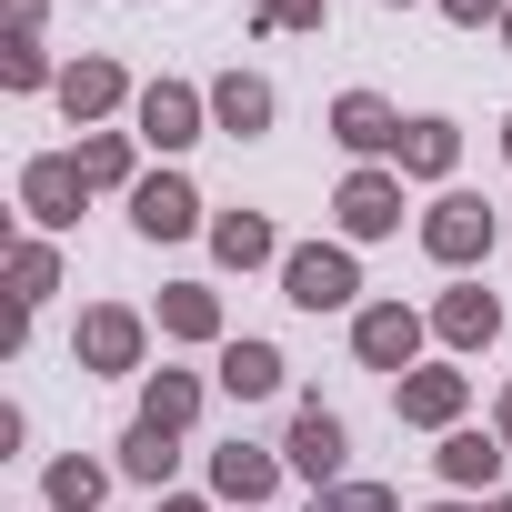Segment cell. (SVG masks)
I'll list each match as a JSON object with an SVG mask.
<instances>
[{"mask_svg": "<svg viewBox=\"0 0 512 512\" xmlns=\"http://www.w3.org/2000/svg\"><path fill=\"white\" fill-rule=\"evenodd\" d=\"M352 342H362V362H372V372H402V362H412V342H422V322H412L402 302H382V312H362V332H352Z\"/></svg>", "mask_w": 512, "mask_h": 512, "instance_id": "obj_2", "label": "cell"}, {"mask_svg": "<svg viewBox=\"0 0 512 512\" xmlns=\"http://www.w3.org/2000/svg\"><path fill=\"white\" fill-rule=\"evenodd\" d=\"M442 11H452V21H492V11H502V0H442Z\"/></svg>", "mask_w": 512, "mask_h": 512, "instance_id": "obj_28", "label": "cell"}, {"mask_svg": "<svg viewBox=\"0 0 512 512\" xmlns=\"http://www.w3.org/2000/svg\"><path fill=\"white\" fill-rule=\"evenodd\" d=\"M292 472H302V482H332V472H342V422H332L322 402L292 422Z\"/></svg>", "mask_w": 512, "mask_h": 512, "instance_id": "obj_5", "label": "cell"}, {"mask_svg": "<svg viewBox=\"0 0 512 512\" xmlns=\"http://www.w3.org/2000/svg\"><path fill=\"white\" fill-rule=\"evenodd\" d=\"M502 442H512V402H502Z\"/></svg>", "mask_w": 512, "mask_h": 512, "instance_id": "obj_29", "label": "cell"}, {"mask_svg": "<svg viewBox=\"0 0 512 512\" xmlns=\"http://www.w3.org/2000/svg\"><path fill=\"white\" fill-rule=\"evenodd\" d=\"M402 161L412 171H452V121H412L402 131Z\"/></svg>", "mask_w": 512, "mask_h": 512, "instance_id": "obj_19", "label": "cell"}, {"mask_svg": "<svg viewBox=\"0 0 512 512\" xmlns=\"http://www.w3.org/2000/svg\"><path fill=\"white\" fill-rule=\"evenodd\" d=\"M332 131H342V141H352V151H392V141H402V121H392V111H382V101H372V91H352V101H342V111H332Z\"/></svg>", "mask_w": 512, "mask_h": 512, "instance_id": "obj_9", "label": "cell"}, {"mask_svg": "<svg viewBox=\"0 0 512 512\" xmlns=\"http://www.w3.org/2000/svg\"><path fill=\"white\" fill-rule=\"evenodd\" d=\"M11 282H21V302H41V292H51V251H21Z\"/></svg>", "mask_w": 512, "mask_h": 512, "instance_id": "obj_24", "label": "cell"}, {"mask_svg": "<svg viewBox=\"0 0 512 512\" xmlns=\"http://www.w3.org/2000/svg\"><path fill=\"white\" fill-rule=\"evenodd\" d=\"M262 21H322V0H262Z\"/></svg>", "mask_w": 512, "mask_h": 512, "instance_id": "obj_27", "label": "cell"}, {"mask_svg": "<svg viewBox=\"0 0 512 512\" xmlns=\"http://www.w3.org/2000/svg\"><path fill=\"white\" fill-rule=\"evenodd\" d=\"M502 31H512V21H502Z\"/></svg>", "mask_w": 512, "mask_h": 512, "instance_id": "obj_32", "label": "cell"}, {"mask_svg": "<svg viewBox=\"0 0 512 512\" xmlns=\"http://www.w3.org/2000/svg\"><path fill=\"white\" fill-rule=\"evenodd\" d=\"M462 412V372H412L402 382V422H452Z\"/></svg>", "mask_w": 512, "mask_h": 512, "instance_id": "obj_12", "label": "cell"}, {"mask_svg": "<svg viewBox=\"0 0 512 512\" xmlns=\"http://www.w3.org/2000/svg\"><path fill=\"white\" fill-rule=\"evenodd\" d=\"M211 101H221V121H231V131H262V121H272V91H262V81H241V71H231Z\"/></svg>", "mask_w": 512, "mask_h": 512, "instance_id": "obj_17", "label": "cell"}, {"mask_svg": "<svg viewBox=\"0 0 512 512\" xmlns=\"http://www.w3.org/2000/svg\"><path fill=\"white\" fill-rule=\"evenodd\" d=\"M211 482H221L231 502H262V492H272V462H262V452H251V442H231V452L211 462Z\"/></svg>", "mask_w": 512, "mask_h": 512, "instance_id": "obj_13", "label": "cell"}, {"mask_svg": "<svg viewBox=\"0 0 512 512\" xmlns=\"http://www.w3.org/2000/svg\"><path fill=\"white\" fill-rule=\"evenodd\" d=\"M191 402H201V392H191L181 372H161V382H151V412H141V422H171V432H181V422H191Z\"/></svg>", "mask_w": 512, "mask_h": 512, "instance_id": "obj_22", "label": "cell"}, {"mask_svg": "<svg viewBox=\"0 0 512 512\" xmlns=\"http://www.w3.org/2000/svg\"><path fill=\"white\" fill-rule=\"evenodd\" d=\"M191 211H201V201H191L181 181H141V201H131V221H141L151 241H181V231H191Z\"/></svg>", "mask_w": 512, "mask_h": 512, "instance_id": "obj_8", "label": "cell"}, {"mask_svg": "<svg viewBox=\"0 0 512 512\" xmlns=\"http://www.w3.org/2000/svg\"><path fill=\"white\" fill-rule=\"evenodd\" d=\"M442 332H452V342H492V332H502L492 292H452V302H442Z\"/></svg>", "mask_w": 512, "mask_h": 512, "instance_id": "obj_15", "label": "cell"}, {"mask_svg": "<svg viewBox=\"0 0 512 512\" xmlns=\"http://www.w3.org/2000/svg\"><path fill=\"white\" fill-rule=\"evenodd\" d=\"M121 472H141V482H161V472H171V422H141V432L121 442Z\"/></svg>", "mask_w": 512, "mask_h": 512, "instance_id": "obj_18", "label": "cell"}, {"mask_svg": "<svg viewBox=\"0 0 512 512\" xmlns=\"http://www.w3.org/2000/svg\"><path fill=\"white\" fill-rule=\"evenodd\" d=\"M211 241H221V262H241V272H251V262H272V221H251V211H231Z\"/></svg>", "mask_w": 512, "mask_h": 512, "instance_id": "obj_16", "label": "cell"}, {"mask_svg": "<svg viewBox=\"0 0 512 512\" xmlns=\"http://www.w3.org/2000/svg\"><path fill=\"white\" fill-rule=\"evenodd\" d=\"M81 352H91L101 372H121V362L141 352V322H131V312H91V322H81Z\"/></svg>", "mask_w": 512, "mask_h": 512, "instance_id": "obj_11", "label": "cell"}, {"mask_svg": "<svg viewBox=\"0 0 512 512\" xmlns=\"http://www.w3.org/2000/svg\"><path fill=\"white\" fill-rule=\"evenodd\" d=\"M502 141H512V131H502Z\"/></svg>", "mask_w": 512, "mask_h": 512, "instance_id": "obj_33", "label": "cell"}, {"mask_svg": "<svg viewBox=\"0 0 512 512\" xmlns=\"http://www.w3.org/2000/svg\"><path fill=\"white\" fill-rule=\"evenodd\" d=\"M392 221H402V191H392L382 171L342 181V231H362V241H372V231H392Z\"/></svg>", "mask_w": 512, "mask_h": 512, "instance_id": "obj_6", "label": "cell"}, {"mask_svg": "<svg viewBox=\"0 0 512 512\" xmlns=\"http://www.w3.org/2000/svg\"><path fill=\"white\" fill-rule=\"evenodd\" d=\"M121 161H131L121 141H91V151H81V171H91V181H121Z\"/></svg>", "mask_w": 512, "mask_h": 512, "instance_id": "obj_26", "label": "cell"}, {"mask_svg": "<svg viewBox=\"0 0 512 512\" xmlns=\"http://www.w3.org/2000/svg\"><path fill=\"white\" fill-rule=\"evenodd\" d=\"M171 512H201V502H171Z\"/></svg>", "mask_w": 512, "mask_h": 512, "instance_id": "obj_30", "label": "cell"}, {"mask_svg": "<svg viewBox=\"0 0 512 512\" xmlns=\"http://www.w3.org/2000/svg\"><path fill=\"white\" fill-rule=\"evenodd\" d=\"M61 101H71V121H91V111H111V101H121V71H111V61H81V71L61 81Z\"/></svg>", "mask_w": 512, "mask_h": 512, "instance_id": "obj_14", "label": "cell"}, {"mask_svg": "<svg viewBox=\"0 0 512 512\" xmlns=\"http://www.w3.org/2000/svg\"><path fill=\"white\" fill-rule=\"evenodd\" d=\"M191 121H201V101H191L181 81H151V91H141V141L181 151V141H191Z\"/></svg>", "mask_w": 512, "mask_h": 512, "instance_id": "obj_4", "label": "cell"}, {"mask_svg": "<svg viewBox=\"0 0 512 512\" xmlns=\"http://www.w3.org/2000/svg\"><path fill=\"white\" fill-rule=\"evenodd\" d=\"M322 512H392V492H372V482H342Z\"/></svg>", "mask_w": 512, "mask_h": 512, "instance_id": "obj_25", "label": "cell"}, {"mask_svg": "<svg viewBox=\"0 0 512 512\" xmlns=\"http://www.w3.org/2000/svg\"><path fill=\"white\" fill-rule=\"evenodd\" d=\"M422 241L442 251V262H472V251L492 241V211H482V201H442V211L422 221Z\"/></svg>", "mask_w": 512, "mask_h": 512, "instance_id": "obj_3", "label": "cell"}, {"mask_svg": "<svg viewBox=\"0 0 512 512\" xmlns=\"http://www.w3.org/2000/svg\"><path fill=\"white\" fill-rule=\"evenodd\" d=\"M161 322H171V332H191V342H211V322H221V312H211V292H161Z\"/></svg>", "mask_w": 512, "mask_h": 512, "instance_id": "obj_21", "label": "cell"}, {"mask_svg": "<svg viewBox=\"0 0 512 512\" xmlns=\"http://www.w3.org/2000/svg\"><path fill=\"white\" fill-rule=\"evenodd\" d=\"M51 502H71V512L101 502V472H91V462H61V472H51Z\"/></svg>", "mask_w": 512, "mask_h": 512, "instance_id": "obj_23", "label": "cell"}, {"mask_svg": "<svg viewBox=\"0 0 512 512\" xmlns=\"http://www.w3.org/2000/svg\"><path fill=\"white\" fill-rule=\"evenodd\" d=\"M442 512H452V502H442Z\"/></svg>", "mask_w": 512, "mask_h": 512, "instance_id": "obj_34", "label": "cell"}, {"mask_svg": "<svg viewBox=\"0 0 512 512\" xmlns=\"http://www.w3.org/2000/svg\"><path fill=\"white\" fill-rule=\"evenodd\" d=\"M221 392H241V402L282 392V352H272V342H231V352H221Z\"/></svg>", "mask_w": 512, "mask_h": 512, "instance_id": "obj_7", "label": "cell"}, {"mask_svg": "<svg viewBox=\"0 0 512 512\" xmlns=\"http://www.w3.org/2000/svg\"><path fill=\"white\" fill-rule=\"evenodd\" d=\"M81 181H91L81 161H31V181H21V191H31V211H41V221H71V201H81Z\"/></svg>", "mask_w": 512, "mask_h": 512, "instance_id": "obj_10", "label": "cell"}, {"mask_svg": "<svg viewBox=\"0 0 512 512\" xmlns=\"http://www.w3.org/2000/svg\"><path fill=\"white\" fill-rule=\"evenodd\" d=\"M492 462H502V452H492L482 432H452V442H442V472H452V482H492Z\"/></svg>", "mask_w": 512, "mask_h": 512, "instance_id": "obj_20", "label": "cell"}, {"mask_svg": "<svg viewBox=\"0 0 512 512\" xmlns=\"http://www.w3.org/2000/svg\"><path fill=\"white\" fill-rule=\"evenodd\" d=\"M492 512H512V502H492Z\"/></svg>", "mask_w": 512, "mask_h": 512, "instance_id": "obj_31", "label": "cell"}, {"mask_svg": "<svg viewBox=\"0 0 512 512\" xmlns=\"http://www.w3.org/2000/svg\"><path fill=\"white\" fill-rule=\"evenodd\" d=\"M282 282H292L302 312H342V302H352V262H342V251H292Z\"/></svg>", "mask_w": 512, "mask_h": 512, "instance_id": "obj_1", "label": "cell"}]
</instances>
